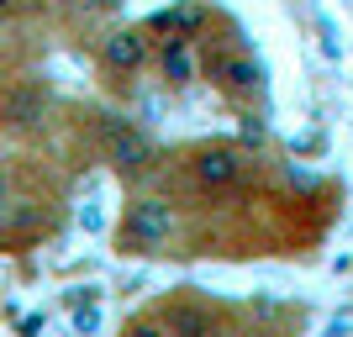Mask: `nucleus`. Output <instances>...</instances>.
I'll use <instances>...</instances> for the list:
<instances>
[{
  "label": "nucleus",
  "mask_w": 353,
  "mask_h": 337,
  "mask_svg": "<svg viewBox=\"0 0 353 337\" xmlns=\"http://www.w3.org/2000/svg\"><path fill=\"white\" fill-rule=\"evenodd\" d=\"M101 147H105V163H111L121 179H143L148 169L159 163L153 137L127 116H101Z\"/></svg>",
  "instance_id": "1"
},
{
  "label": "nucleus",
  "mask_w": 353,
  "mask_h": 337,
  "mask_svg": "<svg viewBox=\"0 0 353 337\" xmlns=\"http://www.w3.org/2000/svg\"><path fill=\"white\" fill-rule=\"evenodd\" d=\"M174 232V205L159 195H137L121 211V253H159Z\"/></svg>",
  "instance_id": "2"
},
{
  "label": "nucleus",
  "mask_w": 353,
  "mask_h": 337,
  "mask_svg": "<svg viewBox=\"0 0 353 337\" xmlns=\"http://www.w3.org/2000/svg\"><path fill=\"white\" fill-rule=\"evenodd\" d=\"M153 27H117L101 37V74L105 79H132L137 69L148 63V53H153V37H148Z\"/></svg>",
  "instance_id": "3"
},
{
  "label": "nucleus",
  "mask_w": 353,
  "mask_h": 337,
  "mask_svg": "<svg viewBox=\"0 0 353 337\" xmlns=\"http://www.w3.org/2000/svg\"><path fill=\"white\" fill-rule=\"evenodd\" d=\"M206 74H211V85H216L221 95H232V101H248V95H259V90H264V69H259L248 53H237V48L211 53V59H206Z\"/></svg>",
  "instance_id": "4"
},
{
  "label": "nucleus",
  "mask_w": 353,
  "mask_h": 337,
  "mask_svg": "<svg viewBox=\"0 0 353 337\" xmlns=\"http://www.w3.org/2000/svg\"><path fill=\"white\" fill-rule=\"evenodd\" d=\"M190 174H195V185H206V190H232L237 179H243V153L227 147V143H211V147L195 153Z\"/></svg>",
  "instance_id": "5"
},
{
  "label": "nucleus",
  "mask_w": 353,
  "mask_h": 337,
  "mask_svg": "<svg viewBox=\"0 0 353 337\" xmlns=\"http://www.w3.org/2000/svg\"><path fill=\"white\" fill-rule=\"evenodd\" d=\"M159 69H163V79H169L174 90L190 85V79H195V48H190V37H163Z\"/></svg>",
  "instance_id": "6"
},
{
  "label": "nucleus",
  "mask_w": 353,
  "mask_h": 337,
  "mask_svg": "<svg viewBox=\"0 0 353 337\" xmlns=\"http://www.w3.org/2000/svg\"><path fill=\"white\" fill-rule=\"evenodd\" d=\"M201 21H206V6H201V0H185V6H174V11H159L148 27H153V32H169V37H195Z\"/></svg>",
  "instance_id": "7"
},
{
  "label": "nucleus",
  "mask_w": 353,
  "mask_h": 337,
  "mask_svg": "<svg viewBox=\"0 0 353 337\" xmlns=\"http://www.w3.org/2000/svg\"><path fill=\"white\" fill-rule=\"evenodd\" d=\"M163 322L179 327V332H206L211 316H206V311H195V306H163Z\"/></svg>",
  "instance_id": "8"
}]
</instances>
